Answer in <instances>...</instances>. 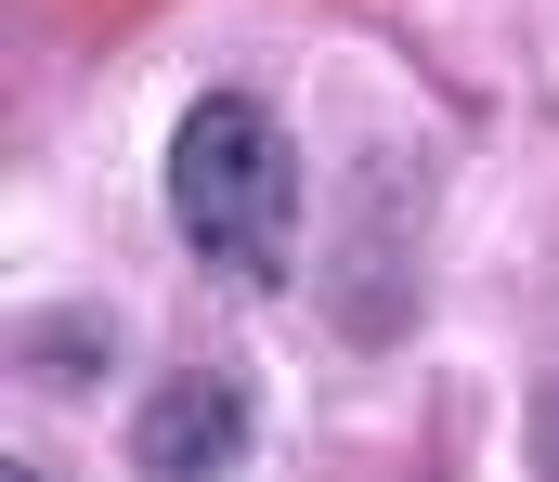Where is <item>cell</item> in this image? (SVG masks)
I'll return each mask as SVG.
<instances>
[{
	"label": "cell",
	"instance_id": "cell-1",
	"mask_svg": "<svg viewBox=\"0 0 559 482\" xmlns=\"http://www.w3.org/2000/svg\"><path fill=\"white\" fill-rule=\"evenodd\" d=\"M286 131L261 92H209V105H182V131H169V222H182V248L209 261V274H235V287H274L286 274Z\"/></svg>",
	"mask_w": 559,
	"mask_h": 482
},
{
	"label": "cell",
	"instance_id": "cell-2",
	"mask_svg": "<svg viewBox=\"0 0 559 482\" xmlns=\"http://www.w3.org/2000/svg\"><path fill=\"white\" fill-rule=\"evenodd\" d=\"M131 457H143L156 482L235 470V457H248V391H235V378H169V391L131 418Z\"/></svg>",
	"mask_w": 559,
	"mask_h": 482
},
{
	"label": "cell",
	"instance_id": "cell-3",
	"mask_svg": "<svg viewBox=\"0 0 559 482\" xmlns=\"http://www.w3.org/2000/svg\"><path fill=\"white\" fill-rule=\"evenodd\" d=\"M105 352H118V326H105V314H39V326H26V378H39V391H79Z\"/></svg>",
	"mask_w": 559,
	"mask_h": 482
},
{
	"label": "cell",
	"instance_id": "cell-4",
	"mask_svg": "<svg viewBox=\"0 0 559 482\" xmlns=\"http://www.w3.org/2000/svg\"><path fill=\"white\" fill-rule=\"evenodd\" d=\"M547 457H559V418H547Z\"/></svg>",
	"mask_w": 559,
	"mask_h": 482
}]
</instances>
